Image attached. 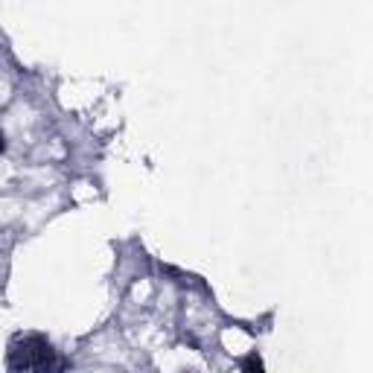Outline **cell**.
Segmentation results:
<instances>
[{"instance_id": "3957f363", "label": "cell", "mask_w": 373, "mask_h": 373, "mask_svg": "<svg viewBox=\"0 0 373 373\" xmlns=\"http://www.w3.org/2000/svg\"><path fill=\"white\" fill-rule=\"evenodd\" d=\"M4 152H6V134L0 131V155H4Z\"/></svg>"}, {"instance_id": "6da1fadb", "label": "cell", "mask_w": 373, "mask_h": 373, "mask_svg": "<svg viewBox=\"0 0 373 373\" xmlns=\"http://www.w3.org/2000/svg\"><path fill=\"white\" fill-rule=\"evenodd\" d=\"M9 370L12 373H58L62 359L55 356L47 339L41 336H18L9 344Z\"/></svg>"}, {"instance_id": "7a4b0ae2", "label": "cell", "mask_w": 373, "mask_h": 373, "mask_svg": "<svg viewBox=\"0 0 373 373\" xmlns=\"http://www.w3.org/2000/svg\"><path fill=\"white\" fill-rule=\"evenodd\" d=\"M240 373H266V367H263V362H260V356H248V359L242 362V367H240Z\"/></svg>"}]
</instances>
